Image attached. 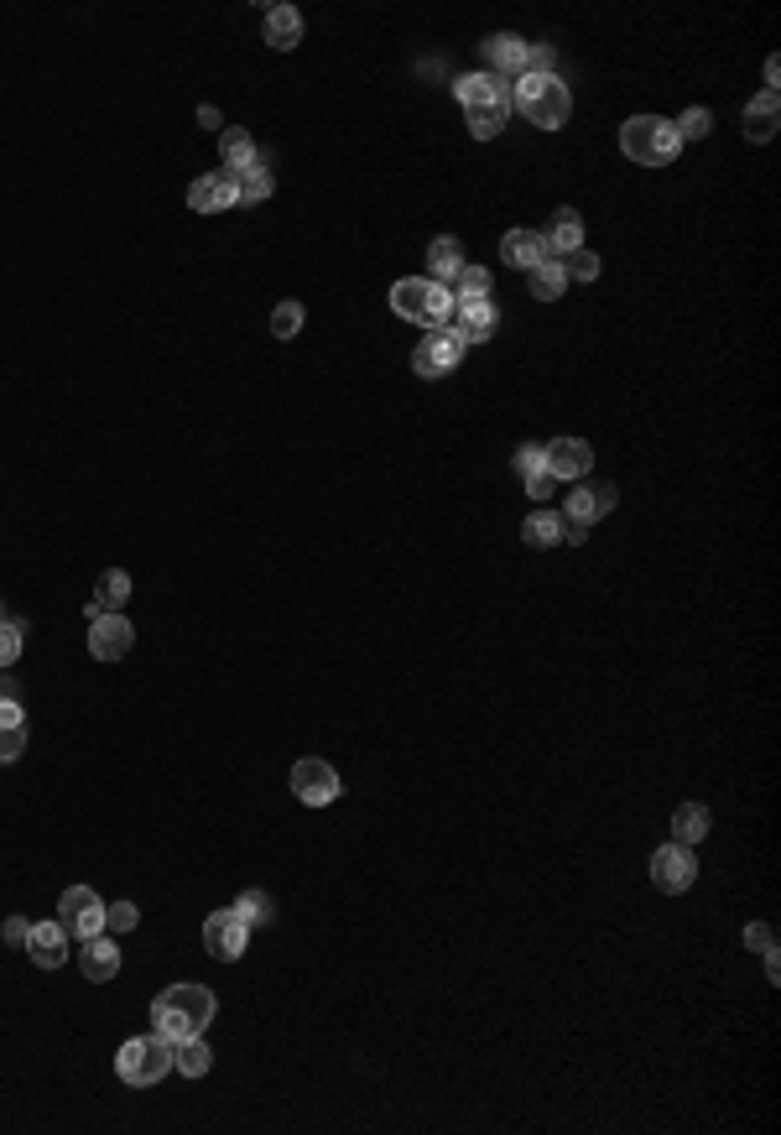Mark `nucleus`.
Instances as JSON below:
<instances>
[{
    "mask_svg": "<svg viewBox=\"0 0 781 1135\" xmlns=\"http://www.w3.org/2000/svg\"><path fill=\"white\" fill-rule=\"evenodd\" d=\"M485 58L500 69V78H521V69H526V42H516V37H490L485 42Z\"/></svg>",
    "mask_w": 781,
    "mask_h": 1135,
    "instance_id": "nucleus-25",
    "label": "nucleus"
},
{
    "mask_svg": "<svg viewBox=\"0 0 781 1135\" xmlns=\"http://www.w3.org/2000/svg\"><path fill=\"white\" fill-rule=\"evenodd\" d=\"M542 469L552 479H584L594 469V449L584 438H552V443H542Z\"/></svg>",
    "mask_w": 781,
    "mask_h": 1135,
    "instance_id": "nucleus-13",
    "label": "nucleus"
},
{
    "mask_svg": "<svg viewBox=\"0 0 781 1135\" xmlns=\"http://www.w3.org/2000/svg\"><path fill=\"white\" fill-rule=\"evenodd\" d=\"M552 490H558V479H552V474H547V469H537V474H532V479H526V496H532V500H547V496H552Z\"/></svg>",
    "mask_w": 781,
    "mask_h": 1135,
    "instance_id": "nucleus-43",
    "label": "nucleus"
},
{
    "mask_svg": "<svg viewBox=\"0 0 781 1135\" xmlns=\"http://www.w3.org/2000/svg\"><path fill=\"white\" fill-rule=\"evenodd\" d=\"M235 188H240V204L251 209V204H266L277 183H271V172H266V162L256 157V167H245V172H235Z\"/></svg>",
    "mask_w": 781,
    "mask_h": 1135,
    "instance_id": "nucleus-28",
    "label": "nucleus"
},
{
    "mask_svg": "<svg viewBox=\"0 0 781 1135\" xmlns=\"http://www.w3.org/2000/svg\"><path fill=\"white\" fill-rule=\"evenodd\" d=\"M204 943H209V953L219 959V964H235L240 953L251 948V927L240 923L235 906H230V912H209V923H204Z\"/></svg>",
    "mask_w": 781,
    "mask_h": 1135,
    "instance_id": "nucleus-10",
    "label": "nucleus"
},
{
    "mask_svg": "<svg viewBox=\"0 0 781 1135\" xmlns=\"http://www.w3.org/2000/svg\"><path fill=\"white\" fill-rule=\"evenodd\" d=\"M589 490H594V505H599V516H605V511H615V500H620L615 485H589Z\"/></svg>",
    "mask_w": 781,
    "mask_h": 1135,
    "instance_id": "nucleus-47",
    "label": "nucleus"
},
{
    "mask_svg": "<svg viewBox=\"0 0 781 1135\" xmlns=\"http://www.w3.org/2000/svg\"><path fill=\"white\" fill-rule=\"evenodd\" d=\"M235 912L245 927H260L271 923V901H266V891H245V896H235Z\"/></svg>",
    "mask_w": 781,
    "mask_h": 1135,
    "instance_id": "nucleus-35",
    "label": "nucleus"
},
{
    "mask_svg": "<svg viewBox=\"0 0 781 1135\" xmlns=\"http://www.w3.org/2000/svg\"><path fill=\"white\" fill-rule=\"evenodd\" d=\"M339 792H344V781H339V771H333L329 760L308 756V760H297V766H292V797H297V803L329 807Z\"/></svg>",
    "mask_w": 781,
    "mask_h": 1135,
    "instance_id": "nucleus-7",
    "label": "nucleus"
},
{
    "mask_svg": "<svg viewBox=\"0 0 781 1135\" xmlns=\"http://www.w3.org/2000/svg\"><path fill=\"white\" fill-rule=\"evenodd\" d=\"M464 120H469L474 142H496L505 131V120H511V105H479V110H464Z\"/></svg>",
    "mask_w": 781,
    "mask_h": 1135,
    "instance_id": "nucleus-26",
    "label": "nucleus"
},
{
    "mask_svg": "<svg viewBox=\"0 0 781 1135\" xmlns=\"http://www.w3.org/2000/svg\"><path fill=\"white\" fill-rule=\"evenodd\" d=\"M558 532H563V516H552V511H532L521 521V542L526 547H558Z\"/></svg>",
    "mask_w": 781,
    "mask_h": 1135,
    "instance_id": "nucleus-29",
    "label": "nucleus"
},
{
    "mask_svg": "<svg viewBox=\"0 0 781 1135\" xmlns=\"http://www.w3.org/2000/svg\"><path fill=\"white\" fill-rule=\"evenodd\" d=\"M526 286H532V297H537V303H552V297H563L569 277H563V266H558V260H542L537 271H526Z\"/></svg>",
    "mask_w": 781,
    "mask_h": 1135,
    "instance_id": "nucleus-30",
    "label": "nucleus"
},
{
    "mask_svg": "<svg viewBox=\"0 0 781 1135\" xmlns=\"http://www.w3.org/2000/svg\"><path fill=\"white\" fill-rule=\"evenodd\" d=\"M240 204V188H235V172L219 167V172H204L188 183V209L193 213H219V209H235Z\"/></svg>",
    "mask_w": 781,
    "mask_h": 1135,
    "instance_id": "nucleus-11",
    "label": "nucleus"
},
{
    "mask_svg": "<svg viewBox=\"0 0 781 1135\" xmlns=\"http://www.w3.org/2000/svg\"><path fill=\"white\" fill-rule=\"evenodd\" d=\"M391 313L406 318V324H423V329L432 333V329L449 324L453 292L443 282H432V277H406V282L391 286Z\"/></svg>",
    "mask_w": 781,
    "mask_h": 1135,
    "instance_id": "nucleus-3",
    "label": "nucleus"
},
{
    "mask_svg": "<svg viewBox=\"0 0 781 1135\" xmlns=\"http://www.w3.org/2000/svg\"><path fill=\"white\" fill-rule=\"evenodd\" d=\"M198 125H204V131H224V115H219L213 105H198Z\"/></svg>",
    "mask_w": 781,
    "mask_h": 1135,
    "instance_id": "nucleus-48",
    "label": "nucleus"
},
{
    "mask_svg": "<svg viewBox=\"0 0 781 1135\" xmlns=\"http://www.w3.org/2000/svg\"><path fill=\"white\" fill-rule=\"evenodd\" d=\"M219 151H224V167L230 172H245V167H256V142H251V131H240V125H224V136H219Z\"/></svg>",
    "mask_w": 781,
    "mask_h": 1135,
    "instance_id": "nucleus-24",
    "label": "nucleus"
},
{
    "mask_svg": "<svg viewBox=\"0 0 781 1135\" xmlns=\"http://www.w3.org/2000/svg\"><path fill=\"white\" fill-rule=\"evenodd\" d=\"M569 521H584V526H594L599 521V505H594V490L589 485H578L569 496Z\"/></svg>",
    "mask_w": 781,
    "mask_h": 1135,
    "instance_id": "nucleus-39",
    "label": "nucleus"
},
{
    "mask_svg": "<svg viewBox=\"0 0 781 1135\" xmlns=\"http://www.w3.org/2000/svg\"><path fill=\"white\" fill-rule=\"evenodd\" d=\"M172 1067H178L183 1078H204V1073L213 1067L209 1041H204V1037H183V1041H172Z\"/></svg>",
    "mask_w": 781,
    "mask_h": 1135,
    "instance_id": "nucleus-23",
    "label": "nucleus"
},
{
    "mask_svg": "<svg viewBox=\"0 0 781 1135\" xmlns=\"http://www.w3.org/2000/svg\"><path fill=\"white\" fill-rule=\"evenodd\" d=\"M115 1073L125 1078L131 1088H151L162 1084L167 1073H172V1041L167 1037H131L125 1047L115 1052Z\"/></svg>",
    "mask_w": 781,
    "mask_h": 1135,
    "instance_id": "nucleus-5",
    "label": "nucleus"
},
{
    "mask_svg": "<svg viewBox=\"0 0 781 1135\" xmlns=\"http://www.w3.org/2000/svg\"><path fill=\"white\" fill-rule=\"evenodd\" d=\"M266 42L277 52H292L303 42V11L297 5H271L266 11Z\"/></svg>",
    "mask_w": 781,
    "mask_h": 1135,
    "instance_id": "nucleus-20",
    "label": "nucleus"
},
{
    "mask_svg": "<svg viewBox=\"0 0 781 1135\" xmlns=\"http://www.w3.org/2000/svg\"><path fill=\"white\" fill-rule=\"evenodd\" d=\"M58 923H63V932L69 938H95V932H105V901L89 891V886H69L63 896H58Z\"/></svg>",
    "mask_w": 781,
    "mask_h": 1135,
    "instance_id": "nucleus-6",
    "label": "nucleus"
},
{
    "mask_svg": "<svg viewBox=\"0 0 781 1135\" xmlns=\"http://www.w3.org/2000/svg\"><path fill=\"white\" fill-rule=\"evenodd\" d=\"M693 876H698L693 844H662V850L651 854V880H657V891H667V896L687 891V886H693Z\"/></svg>",
    "mask_w": 781,
    "mask_h": 1135,
    "instance_id": "nucleus-9",
    "label": "nucleus"
},
{
    "mask_svg": "<svg viewBox=\"0 0 781 1135\" xmlns=\"http://www.w3.org/2000/svg\"><path fill=\"white\" fill-rule=\"evenodd\" d=\"M511 110H521V115L532 120V125H542V131H558L573 115V95L558 73H521L516 84H511Z\"/></svg>",
    "mask_w": 781,
    "mask_h": 1135,
    "instance_id": "nucleus-2",
    "label": "nucleus"
},
{
    "mask_svg": "<svg viewBox=\"0 0 781 1135\" xmlns=\"http://www.w3.org/2000/svg\"><path fill=\"white\" fill-rule=\"evenodd\" d=\"M219 1016V1000L204 985H167V994L151 1000V1026L157 1037L183 1041V1037H204V1026Z\"/></svg>",
    "mask_w": 781,
    "mask_h": 1135,
    "instance_id": "nucleus-1",
    "label": "nucleus"
},
{
    "mask_svg": "<svg viewBox=\"0 0 781 1135\" xmlns=\"http://www.w3.org/2000/svg\"><path fill=\"white\" fill-rule=\"evenodd\" d=\"M26 750V724H16V730H0V760H16Z\"/></svg>",
    "mask_w": 781,
    "mask_h": 1135,
    "instance_id": "nucleus-40",
    "label": "nucleus"
},
{
    "mask_svg": "<svg viewBox=\"0 0 781 1135\" xmlns=\"http://www.w3.org/2000/svg\"><path fill=\"white\" fill-rule=\"evenodd\" d=\"M537 469H542V443H526V449L516 453V474L521 479H532Z\"/></svg>",
    "mask_w": 781,
    "mask_h": 1135,
    "instance_id": "nucleus-42",
    "label": "nucleus"
},
{
    "mask_svg": "<svg viewBox=\"0 0 781 1135\" xmlns=\"http://www.w3.org/2000/svg\"><path fill=\"white\" fill-rule=\"evenodd\" d=\"M459 266H464L459 235H438L432 245H427V277H432V282H443V286H449L453 277H459Z\"/></svg>",
    "mask_w": 781,
    "mask_h": 1135,
    "instance_id": "nucleus-22",
    "label": "nucleus"
},
{
    "mask_svg": "<svg viewBox=\"0 0 781 1135\" xmlns=\"http://www.w3.org/2000/svg\"><path fill=\"white\" fill-rule=\"evenodd\" d=\"M672 131H678V142H704V136L713 131V115L704 110V105H687L683 115H678V125H672Z\"/></svg>",
    "mask_w": 781,
    "mask_h": 1135,
    "instance_id": "nucleus-33",
    "label": "nucleus"
},
{
    "mask_svg": "<svg viewBox=\"0 0 781 1135\" xmlns=\"http://www.w3.org/2000/svg\"><path fill=\"white\" fill-rule=\"evenodd\" d=\"M78 964H84V979L110 985L120 974V943H110L105 932H95V938H84V948H78Z\"/></svg>",
    "mask_w": 781,
    "mask_h": 1135,
    "instance_id": "nucleus-18",
    "label": "nucleus"
},
{
    "mask_svg": "<svg viewBox=\"0 0 781 1135\" xmlns=\"http://www.w3.org/2000/svg\"><path fill=\"white\" fill-rule=\"evenodd\" d=\"M745 948H756V953H771V948H777V932H771L766 923H751V927H745Z\"/></svg>",
    "mask_w": 781,
    "mask_h": 1135,
    "instance_id": "nucleus-41",
    "label": "nucleus"
},
{
    "mask_svg": "<svg viewBox=\"0 0 781 1135\" xmlns=\"http://www.w3.org/2000/svg\"><path fill=\"white\" fill-rule=\"evenodd\" d=\"M11 693H16V687H11V683H5V678H0V698H11Z\"/></svg>",
    "mask_w": 781,
    "mask_h": 1135,
    "instance_id": "nucleus-50",
    "label": "nucleus"
},
{
    "mask_svg": "<svg viewBox=\"0 0 781 1135\" xmlns=\"http://www.w3.org/2000/svg\"><path fill=\"white\" fill-rule=\"evenodd\" d=\"M131 646H136V631H131V620L125 615H95L89 620V651H95L99 662H120Z\"/></svg>",
    "mask_w": 781,
    "mask_h": 1135,
    "instance_id": "nucleus-14",
    "label": "nucleus"
},
{
    "mask_svg": "<svg viewBox=\"0 0 781 1135\" xmlns=\"http://www.w3.org/2000/svg\"><path fill=\"white\" fill-rule=\"evenodd\" d=\"M777 125H781V99L777 95H760V99L745 105V136H751L756 146L771 142V136H777Z\"/></svg>",
    "mask_w": 781,
    "mask_h": 1135,
    "instance_id": "nucleus-21",
    "label": "nucleus"
},
{
    "mask_svg": "<svg viewBox=\"0 0 781 1135\" xmlns=\"http://www.w3.org/2000/svg\"><path fill=\"white\" fill-rule=\"evenodd\" d=\"M464 350H469V344H464L459 333L432 329L423 344H417V355H412V370H417L423 380H438V376H449V370H459Z\"/></svg>",
    "mask_w": 781,
    "mask_h": 1135,
    "instance_id": "nucleus-8",
    "label": "nucleus"
},
{
    "mask_svg": "<svg viewBox=\"0 0 781 1135\" xmlns=\"http://www.w3.org/2000/svg\"><path fill=\"white\" fill-rule=\"evenodd\" d=\"M496 318H500V313L490 308V297H459V303H453V313H449V324H443V329H449V333H459L464 344H485V339L496 333Z\"/></svg>",
    "mask_w": 781,
    "mask_h": 1135,
    "instance_id": "nucleus-12",
    "label": "nucleus"
},
{
    "mask_svg": "<svg viewBox=\"0 0 781 1135\" xmlns=\"http://www.w3.org/2000/svg\"><path fill=\"white\" fill-rule=\"evenodd\" d=\"M558 266H563V277H569V282H594V277H599V256H594V251H584V245H578V251H569V256L558 260Z\"/></svg>",
    "mask_w": 781,
    "mask_h": 1135,
    "instance_id": "nucleus-34",
    "label": "nucleus"
},
{
    "mask_svg": "<svg viewBox=\"0 0 781 1135\" xmlns=\"http://www.w3.org/2000/svg\"><path fill=\"white\" fill-rule=\"evenodd\" d=\"M490 282H496V277H490L485 266H469V260H464L459 277L449 282V292H453V303H459V297H490Z\"/></svg>",
    "mask_w": 781,
    "mask_h": 1135,
    "instance_id": "nucleus-32",
    "label": "nucleus"
},
{
    "mask_svg": "<svg viewBox=\"0 0 781 1135\" xmlns=\"http://www.w3.org/2000/svg\"><path fill=\"white\" fill-rule=\"evenodd\" d=\"M521 73H552V52L547 48H526V69Z\"/></svg>",
    "mask_w": 781,
    "mask_h": 1135,
    "instance_id": "nucleus-46",
    "label": "nucleus"
},
{
    "mask_svg": "<svg viewBox=\"0 0 781 1135\" xmlns=\"http://www.w3.org/2000/svg\"><path fill=\"white\" fill-rule=\"evenodd\" d=\"M547 245H552V251H563V256L578 251V245H584V219H578L573 209H558L552 230H547Z\"/></svg>",
    "mask_w": 781,
    "mask_h": 1135,
    "instance_id": "nucleus-31",
    "label": "nucleus"
},
{
    "mask_svg": "<svg viewBox=\"0 0 781 1135\" xmlns=\"http://www.w3.org/2000/svg\"><path fill=\"white\" fill-rule=\"evenodd\" d=\"M22 640H26V631L16 620H0V667H11L22 657Z\"/></svg>",
    "mask_w": 781,
    "mask_h": 1135,
    "instance_id": "nucleus-37",
    "label": "nucleus"
},
{
    "mask_svg": "<svg viewBox=\"0 0 781 1135\" xmlns=\"http://www.w3.org/2000/svg\"><path fill=\"white\" fill-rule=\"evenodd\" d=\"M672 833H678V844H698V839L709 833V807L683 803L678 813H672Z\"/></svg>",
    "mask_w": 781,
    "mask_h": 1135,
    "instance_id": "nucleus-27",
    "label": "nucleus"
},
{
    "mask_svg": "<svg viewBox=\"0 0 781 1135\" xmlns=\"http://www.w3.org/2000/svg\"><path fill=\"white\" fill-rule=\"evenodd\" d=\"M620 151H625L631 162H640V167H667L678 151H683V142H678L672 120L636 115V120H625V125H620Z\"/></svg>",
    "mask_w": 781,
    "mask_h": 1135,
    "instance_id": "nucleus-4",
    "label": "nucleus"
},
{
    "mask_svg": "<svg viewBox=\"0 0 781 1135\" xmlns=\"http://www.w3.org/2000/svg\"><path fill=\"white\" fill-rule=\"evenodd\" d=\"M26 932H32L26 917H5V943H11V948H26Z\"/></svg>",
    "mask_w": 781,
    "mask_h": 1135,
    "instance_id": "nucleus-45",
    "label": "nucleus"
},
{
    "mask_svg": "<svg viewBox=\"0 0 781 1135\" xmlns=\"http://www.w3.org/2000/svg\"><path fill=\"white\" fill-rule=\"evenodd\" d=\"M453 99H459L464 110H479V105H511V78H500V73H464V78L453 84Z\"/></svg>",
    "mask_w": 781,
    "mask_h": 1135,
    "instance_id": "nucleus-15",
    "label": "nucleus"
},
{
    "mask_svg": "<svg viewBox=\"0 0 781 1135\" xmlns=\"http://www.w3.org/2000/svg\"><path fill=\"white\" fill-rule=\"evenodd\" d=\"M303 318H308L303 303H277V308H271V333H277V339H292V333L303 329Z\"/></svg>",
    "mask_w": 781,
    "mask_h": 1135,
    "instance_id": "nucleus-36",
    "label": "nucleus"
},
{
    "mask_svg": "<svg viewBox=\"0 0 781 1135\" xmlns=\"http://www.w3.org/2000/svg\"><path fill=\"white\" fill-rule=\"evenodd\" d=\"M26 953L37 959V969H63L69 964V932H63V923H32Z\"/></svg>",
    "mask_w": 781,
    "mask_h": 1135,
    "instance_id": "nucleus-17",
    "label": "nucleus"
},
{
    "mask_svg": "<svg viewBox=\"0 0 781 1135\" xmlns=\"http://www.w3.org/2000/svg\"><path fill=\"white\" fill-rule=\"evenodd\" d=\"M16 724H26V713L16 698H0V730H16Z\"/></svg>",
    "mask_w": 781,
    "mask_h": 1135,
    "instance_id": "nucleus-44",
    "label": "nucleus"
},
{
    "mask_svg": "<svg viewBox=\"0 0 781 1135\" xmlns=\"http://www.w3.org/2000/svg\"><path fill=\"white\" fill-rule=\"evenodd\" d=\"M125 599H131V578L120 573V568H105L95 578V599H89V620L95 615H115V610H125Z\"/></svg>",
    "mask_w": 781,
    "mask_h": 1135,
    "instance_id": "nucleus-19",
    "label": "nucleus"
},
{
    "mask_svg": "<svg viewBox=\"0 0 781 1135\" xmlns=\"http://www.w3.org/2000/svg\"><path fill=\"white\" fill-rule=\"evenodd\" d=\"M136 923H142V912H136L131 901H115V906H105V927H110V932H136Z\"/></svg>",
    "mask_w": 781,
    "mask_h": 1135,
    "instance_id": "nucleus-38",
    "label": "nucleus"
},
{
    "mask_svg": "<svg viewBox=\"0 0 781 1135\" xmlns=\"http://www.w3.org/2000/svg\"><path fill=\"white\" fill-rule=\"evenodd\" d=\"M500 256L511 260L516 271H537L542 260H558V251L547 245L542 230H511V235L500 240Z\"/></svg>",
    "mask_w": 781,
    "mask_h": 1135,
    "instance_id": "nucleus-16",
    "label": "nucleus"
},
{
    "mask_svg": "<svg viewBox=\"0 0 781 1135\" xmlns=\"http://www.w3.org/2000/svg\"><path fill=\"white\" fill-rule=\"evenodd\" d=\"M781 84V58H766V95H777Z\"/></svg>",
    "mask_w": 781,
    "mask_h": 1135,
    "instance_id": "nucleus-49",
    "label": "nucleus"
}]
</instances>
